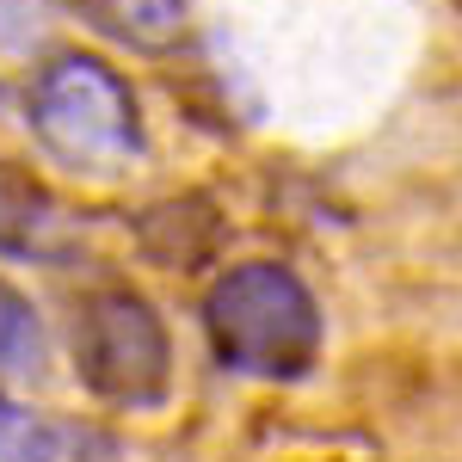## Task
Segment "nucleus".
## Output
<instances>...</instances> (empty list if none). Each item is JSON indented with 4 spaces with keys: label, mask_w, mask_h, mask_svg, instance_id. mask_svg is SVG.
I'll return each mask as SVG.
<instances>
[{
    "label": "nucleus",
    "mask_w": 462,
    "mask_h": 462,
    "mask_svg": "<svg viewBox=\"0 0 462 462\" xmlns=\"http://www.w3.org/2000/svg\"><path fill=\"white\" fill-rule=\"evenodd\" d=\"M50 32V0H0V50H37Z\"/></svg>",
    "instance_id": "nucleus-7"
},
{
    "label": "nucleus",
    "mask_w": 462,
    "mask_h": 462,
    "mask_svg": "<svg viewBox=\"0 0 462 462\" xmlns=\"http://www.w3.org/2000/svg\"><path fill=\"white\" fill-rule=\"evenodd\" d=\"M37 438H43V413H32V407H19V401L0 394V462H32Z\"/></svg>",
    "instance_id": "nucleus-8"
},
{
    "label": "nucleus",
    "mask_w": 462,
    "mask_h": 462,
    "mask_svg": "<svg viewBox=\"0 0 462 462\" xmlns=\"http://www.w3.org/2000/svg\"><path fill=\"white\" fill-rule=\"evenodd\" d=\"M43 364H50V333H43L37 302L0 278V376L25 383V376H43Z\"/></svg>",
    "instance_id": "nucleus-5"
},
{
    "label": "nucleus",
    "mask_w": 462,
    "mask_h": 462,
    "mask_svg": "<svg viewBox=\"0 0 462 462\" xmlns=\"http://www.w3.org/2000/svg\"><path fill=\"white\" fill-rule=\"evenodd\" d=\"M0 111H6V80H0Z\"/></svg>",
    "instance_id": "nucleus-9"
},
{
    "label": "nucleus",
    "mask_w": 462,
    "mask_h": 462,
    "mask_svg": "<svg viewBox=\"0 0 462 462\" xmlns=\"http://www.w3.org/2000/svg\"><path fill=\"white\" fill-rule=\"evenodd\" d=\"M25 124L69 173H111L143 154V111L130 80L93 50L43 56L25 87Z\"/></svg>",
    "instance_id": "nucleus-2"
},
{
    "label": "nucleus",
    "mask_w": 462,
    "mask_h": 462,
    "mask_svg": "<svg viewBox=\"0 0 462 462\" xmlns=\"http://www.w3.org/2000/svg\"><path fill=\"white\" fill-rule=\"evenodd\" d=\"M74 370L93 401L117 413H148L173 389V333L161 309L124 284L87 290L74 309Z\"/></svg>",
    "instance_id": "nucleus-3"
},
{
    "label": "nucleus",
    "mask_w": 462,
    "mask_h": 462,
    "mask_svg": "<svg viewBox=\"0 0 462 462\" xmlns=\"http://www.w3.org/2000/svg\"><path fill=\"white\" fill-rule=\"evenodd\" d=\"M204 339L235 376L296 383L320 357V302L290 265L241 259L204 290Z\"/></svg>",
    "instance_id": "nucleus-1"
},
{
    "label": "nucleus",
    "mask_w": 462,
    "mask_h": 462,
    "mask_svg": "<svg viewBox=\"0 0 462 462\" xmlns=\"http://www.w3.org/2000/svg\"><path fill=\"white\" fill-rule=\"evenodd\" d=\"M32 462H117V444L93 426H74V420H43Z\"/></svg>",
    "instance_id": "nucleus-6"
},
{
    "label": "nucleus",
    "mask_w": 462,
    "mask_h": 462,
    "mask_svg": "<svg viewBox=\"0 0 462 462\" xmlns=\"http://www.w3.org/2000/svg\"><path fill=\"white\" fill-rule=\"evenodd\" d=\"M93 32L117 37L143 56H161L185 37V0H69Z\"/></svg>",
    "instance_id": "nucleus-4"
}]
</instances>
